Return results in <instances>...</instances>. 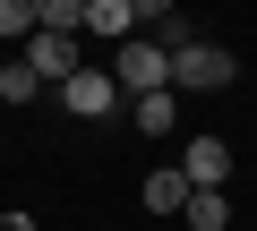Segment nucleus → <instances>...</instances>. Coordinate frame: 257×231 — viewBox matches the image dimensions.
<instances>
[{
    "label": "nucleus",
    "instance_id": "nucleus-1",
    "mask_svg": "<svg viewBox=\"0 0 257 231\" xmlns=\"http://www.w3.org/2000/svg\"><path fill=\"white\" fill-rule=\"evenodd\" d=\"M231 77H240V60H231L223 43H197V35H189V43L172 52V94H189V86L214 94V86H231Z\"/></svg>",
    "mask_w": 257,
    "mask_h": 231
},
{
    "label": "nucleus",
    "instance_id": "nucleus-2",
    "mask_svg": "<svg viewBox=\"0 0 257 231\" xmlns=\"http://www.w3.org/2000/svg\"><path fill=\"white\" fill-rule=\"evenodd\" d=\"M111 86H128V94H172V52H163L155 35H128V43H120Z\"/></svg>",
    "mask_w": 257,
    "mask_h": 231
},
{
    "label": "nucleus",
    "instance_id": "nucleus-3",
    "mask_svg": "<svg viewBox=\"0 0 257 231\" xmlns=\"http://www.w3.org/2000/svg\"><path fill=\"white\" fill-rule=\"evenodd\" d=\"M26 69H35L52 94H60V86L86 69V60H77V35H52V26H35V35H26Z\"/></svg>",
    "mask_w": 257,
    "mask_h": 231
},
{
    "label": "nucleus",
    "instance_id": "nucleus-4",
    "mask_svg": "<svg viewBox=\"0 0 257 231\" xmlns=\"http://www.w3.org/2000/svg\"><path fill=\"white\" fill-rule=\"evenodd\" d=\"M60 111H69V120H103V111H120V86H111V69H77V77L60 86Z\"/></svg>",
    "mask_w": 257,
    "mask_h": 231
},
{
    "label": "nucleus",
    "instance_id": "nucleus-5",
    "mask_svg": "<svg viewBox=\"0 0 257 231\" xmlns=\"http://www.w3.org/2000/svg\"><path fill=\"white\" fill-rule=\"evenodd\" d=\"M180 171H189V188H223V180H231L240 163H231V146H223V137H189Z\"/></svg>",
    "mask_w": 257,
    "mask_h": 231
},
{
    "label": "nucleus",
    "instance_id": "nucleus-6",
    "mask_svg": "<svg viewBox=\"0 0 257 231\" xmlns=\"http://www.w3.org/2000/svg\"><path fill=\"white\" fill-rule=\"evenodd\" d=\"M146 18H138V0H86V35H103V43H128Z\"/></svg>",
    "mask_w": 257,
    "mask_h": 231
},
{
    "label": "nucleus",
    "instance_id": "nucleus-7",
    "mask_svg": "<svg viewBox=\"0 0 257 231\" xmlns=\"http://www.w3.org/2000/svg\"><path fill=\"white\" fill-rule=\"evenodd\" d=\"M138 197H146V214H189V171H180V163H163V171H146V188H138Z\"/></svg>",
    "mask_w": 257,
    "mask_h": 231
},
{
    "label": "nucleus",
    "instance_id": "nucleus-8",
    "mask_svg": "<svg viewBox=\"0 0 257 231\" xmlns=\"http://www.w3.org/2000/svg\"><path fill=\"white\" fill-rule=\"evenodd\" d=\"M128 120H138L146 137H172V120H180V94H138V103H128Z\"/></svg>",
    "mask_w": 257,
    "mask_h": 231
},
{
    "label": "nucleus",
    "instance_id": "nucleus-9",
    "mask_svg": "<svg viewBox=\"0 0 257 231\" xmlns=\"http://www.w3.org/2000/svg\"><path fill=\"white\" fill-rule=\"evenodd\" d=\"M189 231H231V197L223 188H189Z\"/></svg>",
    "mask_w": 257,
    "mask_h": 231
},
{
    "label": "nucleus",
    "instance_id": "nucleus-10",
    "mask_svg": "<svg viewBox=\"0 0 257 231\" xmlns=\"http://www.w3.org/2000/svg\"><path fill=\"white\" fill-rule=\"evenodd\" d=\"M0 103H43V77L26 69V52H18L9 69H0Z\"/></svg>",
    "mask_w": 257,
    "mask_h": 231
},
{
    "label": "nucleus",
    "instance_id": "nucleus-11",
    "mask_svg": "<svg viewBox=\"0 0 257 231\" xmlns=\"http://www.w3.org/2000/svg\"><path fill=\"white\" fill-rule=\"evenodd\" d=\"M35 35V0H0V43H26Z\"/></svg>",
    "mask_w": 257,
    "mask_h": 231
},
{
    "label": "nucleus",
    "instance_id": "nucleus-12",
    "mask_svg": "<svg viewBox=\"0 0 257 231\" xmlns=\"http://www.w3.org/2000/svg\"><path fill=\"white\" fill-rule=\"evenodd\" d=\"M0 231H35V214H0Z\"/></svg>",
    "mask_w": 257,
    "mask_h": 231
},
{
    "label": "nucleus",
    "instance_id": "nucleus-13",
    "mask_svg": "<svg viewBox=\"0 0 257 231\" xmlns=\"http://www.w3.org/2000/svg\"><path fill=\"white\" fill-rule=\"evenodd\" d=\"M0 111H9V103H0Z\"/></svg>",
    "mask_w": 257,
    "mask_h": 231
}]
</instances>
